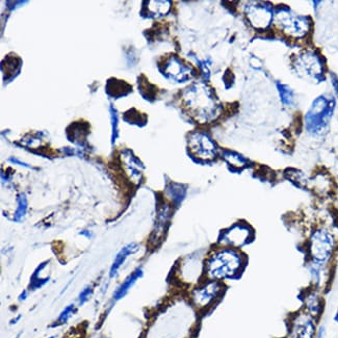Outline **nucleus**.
<instances>
[{
    "instance_id": "4be33fe9",
    "label": "nucleus",
    "mask_w": 338,
    "mask_h": 338,
    "mask_svg": "<svg viewBox=\"0 0 338 338\" xmlns=\"http://www.w3.org/2000/svg\"><path fill=\"white\" fill-rule=\"evenodd\" d=\"M73 312H74V306L73 305H70V306H68L67 308H65V310L61 313V315L59 317V323L60 324L66 323L68 320L70 319V317L73 314Z\"/></svg>"
},
{
    "instance_id": "bb28decb",
    "label": "nucleus",
    "mask_w": 338,
    "mask_h": 338,
    "mask_svg": "<svg viewBox=\"0 0 338 338\" xmlns=\"http://www.w3.org/2000/svg\"><path fill=\"white\" fill-rule=\"evenodd\" d=\"M25 298H26V292H24L23 295L20 296V300H25Z\"/></svg>"
},
{
    "instance_id": "a211bd4d",
    "label": "nucleus",
    "mask_w": 338,
    "mask_h": 338,
    "mask_svg": "<svg viewBox=\"0 0 338 338\" xmlns=\"http://www.w3.org/2000/svg\"><path fill=\"white\" fill-rule=\"evenodd\" d=\"M223 156H224L225 161H226L233 168L241 169L247 165V160L239 153H235L232 151H225Z\"/></svg>"
},
{
    "instance_id": "9b49d317",
    "label": "nucleus",
    "mask_w": 338,
    "mask_h": 338,
    "mask_svg": "<svg viewBox=\"0 0 338 338\" xmlns=\"http://www.w3.org/2000/svg\"><path fill=\"white\" fill-rule=\"evenodd\" d=\"M252 231L250 227L244 224H235L234 226L225 231L221 238V242L233 248H240L250 242Z\"/></svg>"
},
{
    "instance_id": "5701e85b",
    "label": "nucleus",
    "mask_w": 338,
    "mask_h": 338,
    "mask_svg": "<svg viewBox=\"0 0 338 338\" xmlns=\"http://www.w3.org/2000/svg\"><path fill=\"white\" fill-rule=\"evenodd\" d=\"M26 208H27V201L24 197H22L20 199V203H19V208L17 210V213H16V220H19L21 219L22 217H23L25 215V211H26Z\"/></svg>"
},
{
    "instance_id": "f257e3e1",
    "label": "nucleus",
    "mask_w": 338,
    "mask_h": 338,
    "mask_svg": "<svg viewBox=\"0 0 338 338\" xmlns=\"http://www.w3.org/2000/svg\"><path fill=\"white\" fill-rule=\"evenodd\" d=\"M244 263V256L239 251L231 248H222L207 258L205 275L215 281L229 279L241 272Z\"/></svg>"
},
{
    "instance_id": "ddd939ff",
    "label": "nucleus",
    "mask_w": 338,
    "mask_h": 338,
    "mask_svg": "<svg viewBox=\"0 0 338 338\" xmlns=\"http://www.w3.org/2000/svg\"><path fill=\"white\" fill-rule=\"evenodd\" d=\"M304 311L314 319H318L323 311V301L318 292V289H313L308 291L305 298H304Z\"/></svg>"
},
{
    "instance_id": "4468645a",
    "label": "nucleus",
    "mask_w": 338,
    "mask_h": 338,
    "mask_svg": "<svg viewBox=\"0 0 338 338\" xmlns=\"http://www.w3.org/2000/svg\"><path fill=\"white\" fill-rule=\"evenodd\" d=\"M327 267H328V265H320L308 261V272L310 275L311 282L314 285L315 289H318L325 283V280L327 276H328V269H327Z\"/></svg>"
},
{
    "instance_id": "1a4fd4ad",
    "label": "nucleus",
    "mask_w": 338,
    "mask_h": 338,
    "mask_svg": "<svg viewBox=\"0 0 338 338\" xmlns=\"http://www.w3.org/2000/svg\"><path fill=\"white\" fill-rule=\"evenodd\" d=\"M296 67L300 73L309 77L318 78L323 73V63L320 56L311 51L301 53L296 61Z\"/></svg>"
},
{
    "instance_id": "f8f14e48",
    "label": "nucleus",
    "mask_w": 338,
    "mask_h": 338,
    "mask_svg": "<svg viewBox=\"0 0 338 338\" xmlns=\"http://www.w3.org/2000/svg\"><path fill=\"white\" fill-rule=\"evenodd\" d=\"M164 72L169 76L172 77L177 82H185V80L190 77V68L182 63L177 56H171L166 62Z\"/></svg>"
},
{
    "instance_id": "7ed1b4c3",
    "label": "nucleus",
    "mask_w": 338,
    "mask_h": 338,
    "mask_svg": "<svg viewBox=\"0 0 338 338\" xmlns=\"http://www.w3.org/2000/svg\"><path fill=\"white\" fill-rule=\"evenodd\" d=\"M336 241L333 233L326 228L315 229L307 243L309 262L329 265L335 254Z\"/></svg>"
},
{
    "instance_id": "f3484780",
    "label": "nucleus",
    "mask_w": 338,
    "mask_h": 338,
    "mask_svg": "<svg viewBox=\"0 0 338 338\" xmlns=\"http://www.w3.org/2000/svg\"><path fill=\"white\" fill-rule=\"evenodd\" d=\"M311 188L318 195L328 194L331 189V181L325 175H318L312 181H310Z\"/></svg>"
},
{
    "instance_id": "0eeeda50",
    "label": "nucleus",
    "mask_w": 338,
    "mask_h": 338,
    "mask_svg": "<svg viewBox=\"0 0 338 338\" xmlns=\"http://www.w3.org/2000/svg\"><path fill=\"white\" fill-rule=\"evenodd\" d=\"M189 150L199 160L210 161L217 156V147L212 140L202 132H194L189 135Z\"/></svg>"
},
{
    "instance_id": "a878e982",
    "label": "nucleus",
    "mask_w": 338,
    "mask_h": 338,
    "mask_svg": "<svg viewBox=\"0 0 338 338\" xmlns=\"http://www.w3.org/2000/svg\"><path fill=\"white\" fill-rule=\"evenodd\" d=\"M332 84H333V86H334V89L336 91V93H338V78L334 75L332 77Z\"/></svg>"
},
{
    "instance_id": "cd10ccee",
    "label": "nucleus",
    "mask_w": 338,
    "mask_h": 338,
    "mask_svg": "<svg viewBox=\"0 0 338 338\" xmlns=\"http://www.w3.org/2000/svg\"><path fill=\"white\" fill-rule=\"evenodd\" d=\"M49 338H54V336H51V337H49Z\"/></svg>"
},
{
    "instance_id": "39448f33",
    "label": "nucleus",
    "mask_w": 338,
    "mask_h": 338,
    "mask_svg": "<svg viewBox=\"0 0 338 338\" xmlns=\"http://www.w3.org/2000/svg\"><path fill=\"white\" fill-rule=\"evenodd\" d=\"M274 22L288 37L299 39L307 35L309 22L305 17L297 16L288 9H280L274 17Z\"/></svg>"
},
{
    "instance_id": "412c9836",
    "label": "nucleus",
    "mask_w": 338,
    "mask_h": 338,
    "mask_svg": "<svg viewBox=\"0 0 338 338\" xmlns=\"http://www.w3.org/2000/svg\"><path fill=\"white\" fill-rule=\"evenodd\" d=\"M125 116H129V119H126V121H128V123L137 124V125H139L140 122H143L144 124L146 123V117L144 115H142L141 112H139V111H138L137 116L134 117V114H132V109H131V110H128L127 112H125ZM140 125H141V124H140Z\"/></svg>"
},
{
    "instance_id": "2eb2a0df",
    "label": "nucleus",
    "mask_w": 338,
    "mask_h": 338,
    "mask_svg": "<svg viewBox=\"0 0 338 338\" xmlns=\"http://www.w3.org/2000/svg\"><path fill=\"white\" fill-rule=\"evenodd\" d=\"M139 250V246L137 244H130L126 247H124L123 249L118 253V255L116 256L114 263H112V266L110 268V277L115 276L116 273L118 272V269L121 267V265L125 262V260L127 259V257L133 253H135Z\"/></svg>"
},
{
    "instance_id": "dca6fc26",
    "label": "nucleus",
    "mask_w": 338,
    "mask_h": 338,
    "mask_svg": "<svg viewBox=\"0 0 338 338\" xmlns=\"http://www.w3.org/2000/svg\"><path fill=\"white\" fill-rule=\"evenodd\" d=\"M142 276H143V270L141 268L135 270V272L131 276H129L125 281H124V283L117 289V291L115 292V295H114V298L116 300L122 299L124 296L127 294L128 290L133 286V284L137 282V280L140 279Z\"/></svg>"
},
{
    "instance_id": "393cba45",
    "label": "nucleus",
    "mask_w": 338,
    "mask_h": 338,
    "mask_svg": "<svg viewBox=\"0 0 338 338\" xmlns=\"http://www.w3.org/2000/svg\"><path fill=\"white\" fill-rule=\"evenodd\" d=\"M325 337V327L322 326L321 328L318 330V334L315 338H324Z\"/></svg>"
},
{
    "instance_id": "b1692460",
    "label": "nucleus",
    "mask_w": 338,
    "mask_h": 338,
    "mask_svg": "<svg viewBox=\"0 0 338 338\" xmlns=\"http://www.w3.org/2000/svg\"><path fill=\"white\" fill-rule=\"evenodd\" d=\"M92 288L91 287H86L84 288L82 292H81V295H80V304H84L85 303L89 297L92 296Z\"/></svg>"
},
{
    "instance_id": "aec40b11",
    "label": "nucleus",
    "mask_w": 338,
    "mask_h": 338,
    "mask_svg": "<svg viewBox=\"0 0 338 338\" xmlns=\"http://www.w3.org/2000/svg\"><path fill=\"white\" fill-rule=\"evenodd\" d=\"M154 5H150L149 9L153 15H166L171 7V2L169 1H152Z\"/></svg>"
},
{
    "instance_id": "f03ea898",
    "label": "nucleus",
    "mask_w": 338,
    "mask_h": 338,
    "mask_svg": "<svg viewBox=\"0 0 338 338\" xmlns=\"http://www.w3.org/2000/svg\"><path fill=\"white\" fill-rule=\"evenodd\" d=\"M184 104L193 116L200 123H205L217 114L218 106L209 89L201 84L187 87L183 96Z\"/></svg>"
},
{
    "instance_id": "6ab92c4d",
    "label": "nucleus",
    "mask_w": 338,
    "mask_h": 338,
    "mask_svg": "<svg viewBox=\"0 0 338 338\" xmlns=\"http://www.w3.org/2000/svg\"><path fill=\"white\" fill-rule=\"evenodd\" d=\"M278 91L280 93L281 96V101H282V103L285 105H291L294 103V92H292V89L290 87H288L287 85L278 83Z\"/></svg>"
},
{
    "instance_id": "9d476101",
    "label": "nucleus",
    "mask_w": 338,
    "mask_h": 338,
    "mask_svg": "<svg viewBox=\"0 0 338 338\" xmlns=\"http://www.w3.org/2000/svg\"><path fill=\"white\" fill-rule=\"evenodd\" d=\"M246 16L256 29H265L273 19L270 8L264 4H251L246 8Z\"/></svg>"
},
{
    "instance_id": "20e7f679",
    "label": "nucleus",
    "mask_w": 338,
    "mask_h": 338,
    "mask_svg": "<svg viewBox=\"0 0 338 338\" xmlns=\"http://www.w3.org/2000/svg\"><path fill=\"white\" fill-rule=\"evenodd\" d=\"M334 101L324 96L314 100L306 115V129L313 135L322 134L332 117Z\"/></svg>"
},
{
    "instance_id": "423d86ee",
    "label": "nucleus",
    "mask_w": 338,
    "mask_h": 338,
    "mask_svg": "<svg viewBox=\"0 0 338 338\" xmlns=\"http://www.w3.org/2000/svg\"><path fill=\"white\" fill-rule=\"evenodd\" d=\"M317 334V319L306 311L303 310L291 318L288 338H315Z\"/></svg>"
},
{
    "instance_id": "c85d7f7f",
    "label": "nucleus",
    "mask_w": 338,
    "mask_h": 338,
    "mask_svg": "<svg viewBox=\"0 0 338 338\" xmlns=\"http://www.w3.org/2000/svg\"><path fill=\"white\" fill-rule=\"evenodd\" d=\"M287 338H288V337H287Z\"/></svg>"
},
{
    "instance_id": "6e6552de",
    "label": "nucleus",
    "mask_w": 338,
    "mask_h": 338,
    "mask_svg": "<svg viewBox=\"0 0 338 338\" xmlns=\"http://www.w3.org/2000/svg\"><path fill=\"white\" fill-rule=\"evenodd\" d=\"M222 291L223 285L219 281L210 280L193 291L191 300L199 309H204L221 296Z\"/></svg>"
}]
</instances>
